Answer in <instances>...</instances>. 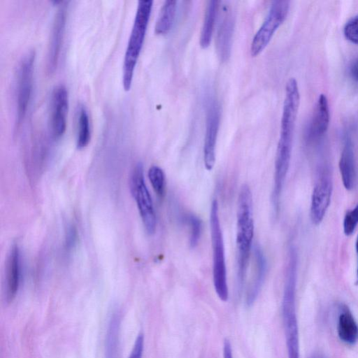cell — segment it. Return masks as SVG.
<instances>
[{
	"instance_id": "cell-1",
	"label": "cell",
	"mask_w": 358,
	"mask_h": 358,
	"mask_svg": "<svg viewBox=\"0 0 358 358\" xmlns=\"http://www.w3.org/2000/svg\"><path fill=\"white\" fill-rule=\"evenodd\" d=\"M297 253L294 247L289 250L283 289L282 313L288 358H299V327L296 310Z\"/></svg>"
},
{
	"instance_id": "cell-26",
	"label": "cell",
	"mask_w": 358,
	"mask_h": 358,
	"mask_svg": "<svg viewBox=\"0 0 358 358\" xmlns=\"http://www.w3.org/2000/svg\"><path fill=\"white\" fill-rule=\"evenodd\" d=\"M77 240V231L76 228L71 225L68 227L66 232L65 246L66 250H69L73 248Z\"/></svg>"
},
{
	"instance_id": "cell-2",
	"label": "cell",
	"mask_w": 358,
	"mask_h": 358,
	"mask_svg": "<svg viewBox=\"0 0 358 358\" xmlns=\"http://www.w3.org/2000/svg\"><path fill=\"white\" fill-rule=\"evenodd\" d=\"M237 203V278L238 287L241 289L246 277L255 228L252 194L248 185L241 186Z\"/></svg>"
},
{
	"instance_id": "cell-28",
	"label": "cell",
	"mask_w": 358,
	"mask_h": 358,
	"mask_svg": "<svg viewBox=\"0 0 358 358\" xmlns=\"http://www.w3.org/2000/svg\"><path fill=\"white\" fill-rule=\"evenodd\" d=\"M351 74L353 78L358 81V59H357L351 67Z\"/></svg>"
},
{
	"instance_id": "cell-11",
	"label": "cell",
	"mask_w": 358,
	"mask_h": 358,
	"mask_svg": "<svg viewBox=\"0 0 358 358\" xmlns=\"http://www.w3.org/2000/svg\"><path fill=\"white\" fill-rule=\"evenodd\" d=\"M332 189V181L327 174H323L314 186L310 215L315 225L320 224L325 216L331 202Z\"/></svg>"
},
{
	"instance_id": "cell-16",
	"label": "cell",
	"mask_w": 358,
	"mask_h": 358,
	"mask_svg": "<svg viewBox=\"0 0 358 358\" xmlns=\"http://www.w3.org/2000/svg\"><path fill=\"white\" fill-rule=\"evenodd\" d=\"M337 332L341 341L346 344L354 345L358 341V324L346 305L340 306Z\"/></svg>"
},
{
	"instance_id": "cell-5",
	"label": "cell",
	"mask_w": 358,
	"mask_h": 358,
	"mask_svg": "<svg viewBox=\"0 0 358 358\" xmlns=\"http://www.w3.org/2000/svg\"><path fill=\"white\" fill-rule=\"evenodd\" d=\"M130 189L136 201L143 224L149 234L156 230L157 219L152 200L145 182L143 166L137 163L130 175Z\"/></svg>"
},
{
	"instance_id": "cell-25",
	"label": "cell",
	"mask_w": 358,
	"mask_h": 358,
	"mask_svg": "<svg viewBox=\"0 0 358 358\" xmlns=\"http://www.w3.org/2000/svg\"><path fill=\"white\" fill-rule=\"evenodd\" d=\"M144 348V336L139 334L136 338L129 358H142Z\"/></svg>"
},
{
	"instance_id": "cell-12",
	"label": "cell",
	"mask_w": 358,
	"mask_h": 358,
	"mask_svg": "<svg viewBox=\"0 0 358 358\" xmlns=\"http://www.w3.org/2000/svg\"><path fill=\"white\" fill-rule=\"evenodd\" d=\"M216 36V50L220 59L225 62L230 56L234 29V17L231 10L223 6Z\"/></svg>"
},
{
	"instance_id": "cell-22",
	"label": "cell",
	"mask_w": 358,
	"mask_h": 358,
	"mask_svg": "<svg viewBox=\"0 0 358 358\" xmlns=\"http://www.w3.org/2000/svg\"><path fill=\"white\" fill-rule=\"evenodd\" d=\"M186 220L190 229L189 245L194 248L198 245L201 237L202 222L199 217L192 213L187 215Z\"/></svg>"
},
{
	"instance_id": "cell-17",
	"label": "cell",
	"mask_w": 358,
	"mask_h": 358,
	"mask_svg": "<svg viewBox=\"0 0 358 358\" xmlns=\"http://www.w3.org/2000/svg\"><path fill=\"white\" fill-rule=\"evenodd\" d=\"M330 121L329 101L327 96L320 94L316 101L310 124V131L315 136H322L327 131Z\"/></svg>"
},
{
	"instance_id": "cell-23",
	"label": "cell",
	"mask_w": 358,
	"mask_h": 358,
	"mask_svg": "<svg viewBox=\"0 0 358 358\" xmlns=\"http://www.w3.org/2000/svg\"><path fill=\"white\" fill-rule=\"evenodd\" d=\"M358 224V203L355 208L346 213L343 219V232L349 236L353 234Z\"/></svg>"
},
{
	"instance_id": "cell-15",
	"label": "cell",
	"mask_w": 358,
	"mask_h": 358,
	"mask_svg": "<svg viewBox=\"0 0 358 358\" xmlns=\"http://www.w3.org/2000/svg\"><path fill=\"white\" fill-rule=\"evenodd\" d=\"M21 275L20 252L17 245H13L10 250L7 262L6 295L10 302L15 297L20 287Z\"/></svg>"
},
{
	"instance_id": "cell-18",
	"label": "cell",
	"mask_w": 358,
	"mask_h": 358,
	"mask_svg": "<svg viewBox=\"0 0 358 358\" xmlns=\"http://www.w3.org/2000/svg\"><path fill=\"white\" fill-rule=\"evenodd\" d=\"M220 3V1L217 0L208 2L199 38L200 46L203 49L208 48L210 44L219 13Z\"/></svg>"
},
{
	"instance_id": "cell-4",
	"label": "cell",
	"mask_w": 358,
	"mask_h": 358,
	"mask_svg": "<svg viewBox=\"0 0 358 358\" xmlns=\"http://www.w3.org/2000/svg\"><path fill=\"white\" fill-rule=\"evenodd\" d=\"M218 202L210 206V226L213 250V280L215 292L222 301L229 299L224 239L219 217Z\"/></svg>"
},
{
	"instance_id": "cell-27",
	"label": "cell",
	"mask_w": 358,
	"mask_h": 358,
	"mask_svg": "<svg viewBox=\"0 0 358 358\" xmlns=\"http://www.w3.org/2000/svg\"><path fill=\"white\" fill-rule=\"evenodd\" d=\"M224 358H233L231 345L229 340L225 339L223 345Z\"/></svg>"
},
{
	"instance_id": "cell-13",
	"label": "cell",
	"mask_w": 358,
	"mask_h": 358,
	"mask_svg": "<svg viewBox=\"0 0 358 358\" xmlns=\"http://www.w3.org/2000/svg\"><path fill=\"white\" fill-rule=\"evenodd\" d=\"M253 252L255 271L245 296V303L248 307L252 306L255 302L264 284L267 271L266 259L258 244L255 245Z\"/></svg>"
},
{
	"instance_id": "cell-19",
	"label": "cell",
	"mask_w": 358,
	"mask_h": 358,
	"mask_svg": "<svg viewBox=\"0 0 358 358\" xmlns=\"http://www.w3.org/2000/svg\"><path fill=\"white\" fill-rule=\"evenodd\" d=\"M177 1H165L161 8L155 27V32L158 35L166 34L171 29L176 13Z\"/></svg>"
},
{
	"instance_id": "cell-21",
	"label": "cell",
	"mask_w": 358,
	"mask_h": 358,
	"mask_svg": "<svg viewBox=\"0 0 358 358\" xmlns=\"http://www.w3.org/2000/svg\"><path fill=\"white\" fill-rule=\"evenodd\" d=\"M148 178L159 197H163L165 194L166 179L164 171L158 166L153 165L148 170Z\"/></svg>"
},
{
	"instance_id": "cell-10",
	"label": "cell",
	"mask_w": 358,
	"mask_h": 358,
	"mask_svg": "<svg viewBox=\"0 0 358 358\" xmlns=\"http://www.w3.org/2000/svg\"><path fill=\"white\" fill-rule=\"evenodd\" d=\"M66 21V6L62 5L59 7L55 13L51 29L46 62V71L49 74L53 73L57 66Z\"/></svg>"
},
{
	"instance_id": "cell-3",
	"label": "cell",
	"mask_w": 358,
	"mask_h": 358,
	"mask_svg": "<svg viewBox=\"0 0 358 358\" xmlns=\"http://www.w3.org/2000/svg\"><path fill=\"white\" fill-rule=\"evenodd\" d=\"M152 3L153 1L151 0L138 1L122 68V85L125 90H129L131 85L134 71L144 42Z\"/></svg>"
},
{
	"instance_id": "cell-30",
	"label": "cell",
	"mask_w": 358,
	"mask_h": 358,
	"mask_svg": "<svg viewBox=\"0 0 358 358\" xmlns=\"http://www.w3.org/2000/svg\"><path fill=\"white\" fill-rule=\"evenodd\" d=\"M312 358H324L323 357L320 356V355H314Z\"/></svg>"
},
{
	"instance_id": "cell-8",
	"label": "cell",
	"mask_w": 358,
	"mask_h": 358,
	"mask_svg": "<svg viewBox=\"0 0 358 358\" xmlns=\"http://www.w3.org/2000/svg\"><path fill=\"white\" fill-rule=\"evenodd\" d=\"M220 122V109L217 101L210 98L206 106V134L203 144V162L211 171L215 162V148Z\"/></svg>"
},
{
	"instance_id": "cell-29",
	"label": "cell",
	"mask_w": 358,
	"mask_h": 358,
	"mask_svg": "<svg viewBox=\"0 0 358 358\" xmlns=\"http://www.w3.org/2000/svg\"><path fill=\"white\" fill-rule=\"evenodd\" d=\"M355 250H356V253H357V268L356 285H358V235H357V239H356V242H355Z\"/></svg>"
},
{
	"instance_id": "cell-14",
	"label": "cell",
	"mask_w": 358,
	"mask_h": 358,
	"mask_svg": "<svg viewBox=\"0 0 358 358\" xmlns=\"http://www.w3.org/2000/svg\"><path fill=\"white\" fill-rule=\"evenodd\" d=\"M338 166L343 186L348 190L352 189L355 184L357 174L353 145L348 136L344 141Z\"/></svg>"
},
{
	"instance_id": "cell-9",
	"label": "cell",
	"mask_w": 358,
	"mask_h": 358,
	"mask_svg": "<svg viewBox=\"0 0 358 358\" xmlns=\"http://www.w3.org/2000/svg\"><path fill=\"white\" fill-rule=\"evenodd\" d=\"M50 124L55 138L61 137L66 128L69 95L64 85H58L52 90L50 103Z\"/></svg>"
},
{
	"instance_id": "cell-7",
	"label": "cell",
	"mask_w": 358,
	"mask_h": 358,
	"mask_svg": "<svg viewBox=\"0 0 358 358\" xmlns=\"http://www.w3.org/2000/svg\"><path fill=\"white\" fill-rule=\"evenodd\" d=\"M34 57L33 51L28 52L22 59L17 69L16 93V124L17 126L24 117L31 97Z\"/></svg>"
},
{
	"instance_id": "cell-6",
	"label": "cell",
	"mask_w": 358,
	"mask_h": 358,
	"mask_svg": "<svg viewBox=\"0 0 358 358\" xmlns=\"http://www.w3.org/2000/svg\"><path fill=\"white\" fill-rule=\"evenodd\" d=\"M289 1H273L265 20L254 36L250 52L252 57L260 54L267 46L273 34L286 19L289 9Z\"/></svg>"
},
{
	"instance_id": "cell-20",
	"label": "cell",
	"mask_w": 358,
	"mask_h": 358,
	"mask_svg": "<svg viewBox=\"0 0 358 358\" xmlns=\"http://www.w3.org/2000/svg\"><path fill=\"white\" fill-rule=\"evenodd\" d=\"M91 138L89 115L86 108L81 106L78 111L76 144L79 149L86 147Z\"/></svg>"
},
{
	"instance_id": "cell-24",
	"label": "cell",
	"mask_w": 358,
	"mask_h": 358,
	"mask_svg": "<svg viewBox=\"0 0 358 358\" xmlns=\"http://www.w3.org/2000/svg\"><path fill=\"white\" fill-rule=\"evenodd\" d=\"M343 34L347 40L358 45V15L346 22L343 28Z\"/></svg>"
}]
</instances>
